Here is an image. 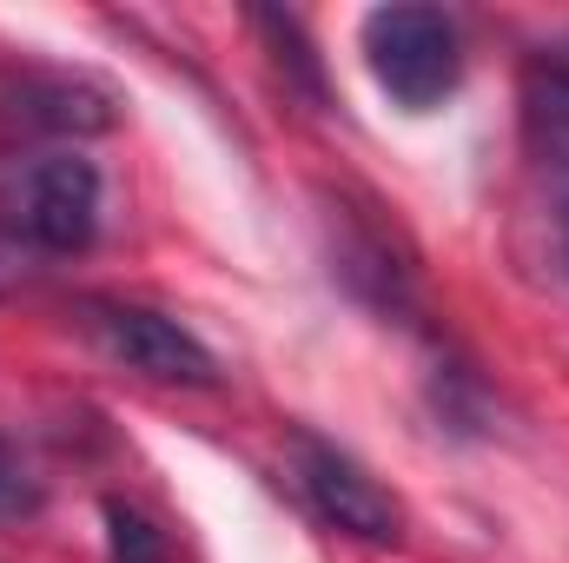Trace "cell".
I'll return each instance as SVG.
<instances>
[{
    "mask_svg": "<svg viewBox=\"0 0 569 563\" xmlns=\"http://www.w3.org/2000/svg\"><path fill=\"white\" fill-rule=\"evenodd\" d=\"M523 134L537 152V172L550 179L557 192V213H563V239H569V73L557 67L550 80L530 87V107H523Z\"/></svg>",
    "mask_w": 569,
    "mask_h": 563,
    "instance_id": "6",
    "label": "cell"
},
{
    "mask_svg": "<svg viewBox=\"0 0 569 563\" xmlns=\"http://www.w3.org/2000/svg\"><path fill=\"white\" fill-rule=\"evenodd\" d=\"M40 511V477H33V464L0 437V524H20V517H33Z\"/></svg>",
    "mask_w": 569,
    "mask_h": 563,
    "instance_id": "9",
    "label": "cell"
},
{
    "mask_svg": "<svg viewBox=\"0 0 569 563\" xmlns=\"http://www.w3.org/2000/svg\"><path fill=\"white\" fill-rule=\"evenodd\" d=\"M563 266H569V239H563Z\"/></svg>",
    "mask_w": 569,
    "mask_h": 563,
    "instance_id": "10",
    "label": "cell"
},
{
    "mask_svg": "<svg viewBox=\"0 0 569 563\" xmlns=\"http://www.w3.org/2000/svg\"><path fill=\"white\" fill-rule=\"evenodd\" d=\"M291 457H298V491H305V504H311L331 531H345V537H358V544H398V537H405V504H398L351 451H338V444L298 431V437H291Z\"/></svg>",
    "mask_w": 569,
    "mask_h": 563,
    "instance_id": "3",
    "label": "cell"
},
{
    "mask_svg": "<svg viewBox=\"0 0 569 563\" xmlns=\"http://www.w3.org/2000/svg\"><path fill=\"white\" fill-rule=\"evenodd\" d=\"M87 312H93L100 345L120 365H133L140 378H159V385H219V358L179 318H166L152 305H120V298H93Z\"/></svg>",
    "mask_w": 569,
    "mask_h": 563,
    "instance_id": "4",
    "label": "cell"
},
{
    "mask_svg": "<svg viewBox=\"0 0 569 563\" xmlns=\"http://www.w3.org/2000/svg\"><path fill=\"white\" fill-rule=\"evenodd\" d=\"M13 226L47 253H80L100 233V166L73 146L40 152L13 179Z\"/></svg>",
    "mask_w": 569,
    "mask_h": 563,
    "instance_id": "2",
    "label": "cell"
},
{
    "mask_svg": "<svg viewBox=\"0 0 569 563\" xmlns=\"http://www.w3.org/2000/svg\"><path fill=\"white\" fill-rule=\"evenodd\" d=\"M100 517H107V551H113V563H172L166 531L146 517L140 504L107 497V504H100Z\"/></svg>",
    "mask_w": 569,
    "mask_h": 563,
    "instance_id": "8",
    "label": "cell"
},
{
    "mask_svg": "<svg viewBox=\"0 0 569 563\" xmlns=\"http://www.w3.org/2000/svg\"><path fill=\"white\" fill-rule=\"evenodd\" d=\"M252 27L272 40V60L284 67V87H298L311 107H325V100H331V93H325V67H318V53H311V40H305L298 13H272V7H259Z\"/></svg>",
    "mask_w": 569,
    "mask_h": 563,
    "instance_id": "7",
    "label": "cell"
},
{
    "mask_svg": "<svg viewBox=\"0 0 569 563\" xmlns=\"http://www.w3.org/2000/svg\"><path fill=\"white\" fill-rule=\"evenodd\" d=\"M0 113L33 127V134H60V140L113 127V100L100 87L73 80V73H7L0 80Z\"/></svg>",
    "mask_w": 569,
    "mask_h": 563,
    "instance_id": "5",
    "label": "cell"
},
{
    "mask_svg": "<svg viewBox=\"0 0 569 563\" xmlns=\"http://www.w3.org/2000/svg\"><path fill=\"white\" fill-rule=\"evenodd\" d=\"M365 60H371V80L405 113L443 107L463 80V40H457V20L443 7H378V13H365Z\"/></svg>",
    "mask_w": 569,
    "mask_h": 563,
    "instance_id": "1",
    "label": "cell"
}]
</instances>
